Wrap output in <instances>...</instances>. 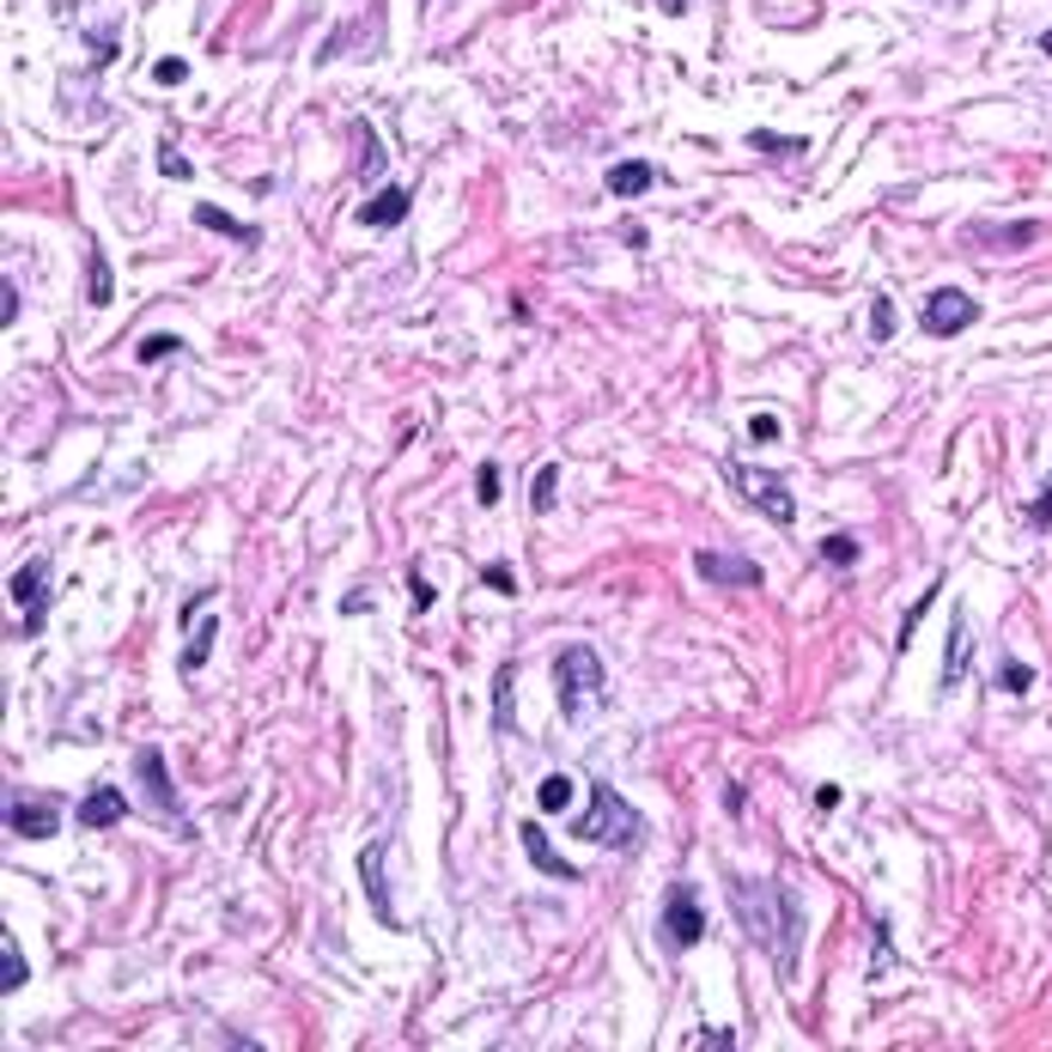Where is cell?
Returning <instances> with one entry per match:
<instances>
[{
	"label": "cell",
	"mask_w": 1052,
	"mask_h": 1052,
	"mask_svg": "<svg viewBox=\"0 0 1052 1052\" xmlns=\"http://www.w3.org/2000/svg\"><path fill=\"white\" fill-rule=\"evenodd\" d=\"M749 438H754V445H773V438H779V421H773V414H754V421H749Z\"/></svg>",
	"instance_id": "37"
},
{
	"label": "cell",
	"mask_w": 1052,
	"mask_h": 1052,
	"mask_svg": "<svg viewBox=\"0 0 1052 1052\" xmlns=\"http://www.w3.org/2000/svg\"><path fill=\"white\" fill-rule=\"evenodd\" d=\"M980 323V299H967L961 287H937V292H925V304H919V329L925 335H961V329H974Z\"/></svg>",
	"instance_id": "4"
},
{
	"label": "cell",
	"mask_w": 1052,
	"mask_h": 1052,
	"mask_svg": "<svg viewBox=\"0 0 1052 1052\" xmlns=\"http://www.w3.org/2000/svg\"><path fill=\"white\" fill-rule=\"evenodd\" d=\"M553 700H560L566 718H591V712L608 700L603 658H596L591 645H566L560 658H553Z\"/></svg>",
	"instance_id": "3"
},
{
	"label": "cell",
	"mask_w": 1052,
	"mask_h": 1052,
	"mask_svg": "<svg viewBox=\"0 0 1052 1052\" xmlns=\"http://www.w3.org/2000/svg\"><path fill=\"white\" fill-rule=\"evenodd\" d=\"M128 816V797H122V785H92L86 797H79V809H74V821L79 828H116V821Z\"/></svg>",
	"instance_id": "10"
},
{
	"label": "cell",
	"mask_w": 1052,
	"mask_h": 1052,
	"mask_svg": "<svg viewBox=\"0 0 1052 1052\" xmlns=\"http://www.w3.org/2000/svg\"><path fill=\"white\" fill-rule=\"evenodd\" d=\"M359 146H366V153H359L366 177H378V171H383V146H378V134H371V128H359Z\"/></svg>",
	"instance_id": "33"
},
{
	"label": "cell",
	"mask_w": 1052,
	"mask_h": 1052,
	"mask_svg": "<svg viewBox=\"0 0 1052 1052\" xmlns=\"http://www.w3.org/2000/svg\"><path fill=\"white\" fill-rule=\"evenodd\" d=\"M730 481H737V488H742V500H749V505H761V512L773 517V524H791V517H797V500H791V488L779 481L773 469H749V462H730Z\"/></svg>",
	"instance_id": "6"
},
{
	"label": "cell",
	"mask_w": 1052,
	"mask_h": 1052,
	"mask_svg": "<svg viewBox=\"0 0 1052 1052\" xmlns=\"http://www.w3.org/2000/svg\"><path fill=\"white\" fill-rule=\"evenodd\" d=\"M730 913H737L742 937L773 955L779 980L791 986V980H797V949H803V900H797V888L730 876Z\"/></svg>",
	"instance_id": "1"
},
{
	"label": "cell",
	"mask_w": 1052,
	"mask_h": 1052,
	"mask_svg": "<svg viewBox=\"0 0 1052 1052\" xmlns=\"http://www.w3.org/2000/svg\"><path fill=\"white\" fill-rule=\"evenodd\" d=\"M134 773H141V785H146V797H153L158 816H171V809H177V785H171V773H165V754H158L153 742L134 754Z\"/></svg>",
	"instance_id": "11"
},
{
	"label": "cell",
	"mask_w": 1052,
	"mask_h": 1052,
	"mask_svg": "<svg viewBox=\"0 0 1052 1052\" xmlns=\"http://www.w3.org/2000/svg\"><path fill=\"white\" fill-rule=\"evenodd\" d=\"M7 828L25 840H55L61 833V803L55 797H13L7 803Z\"/></svg>",
	"instance_id": "9"
},
{
	"label": "cell",
	"mask_w": 1052,
	"mask_h": 1052,
	"mask_svg": "<svg viewBox=\"0 0 1052 1052\" xmlns=\"http://www.w3.org/2000/svg\"><path fill=\"white\" fill-rule=\"evenodd\" d=\"M524 852H529V864L541 870V876H553V882H579V864H572V858H560L548 846V833H541V821H524Z\"/></svg>",
	"instance_id": "13"
},
{
	"label": "cell",
	"mask_w": 1052,
	"mask_h": 1052,
	"mask_svg": "<svg viewBox=\"0 0 1052 1052\" xmlns=\"http://www.w3.org/2000/svg\"><path fill=\"white\" fill-rule=\"evenodd\" d=\"M658 183V171L645 165V158H620L615 171H608V195L615 201H633V195H645V189Z\"/></svg>",
	"instance_id": "16"
},
{
	"label": "cell",
	"mask_w": 1052,
	"mask_h": 1052,
	"mask_svg": "<svg viewBox=\"0 0 1052 1052\" xmlns=\"http://www.w3.org/2000/svg\"><path fill=\"white\" fill-rule=\"evenodd\" d=\"M870 335H876V342H888V335H895V304H888V299L870 304Z\"/></svg>",
	"instance_id": "31"
},
{
	"label": "cell",
	"mask_w": 1052,
	"mask_h": 1052,
	"mask_svg": "<svg viewBox=\"0 0 1052 1052\" xmlns=\"http://www.w3.org/2000/svg\"><path fill=\"white\" fill-rule=\"evenodd\" d=\"M694 1047H700V1052H730V1047H737V1034H730V1028H706Z\"/></svg>",
	"instance_id": "35"
},
{
	"label": "cell",
	"mask_w": 1052,
	"mask_h": 1052,
	"mask_svg": "<svg viewBox=\"0 0 1052 1052\" xmlns=\"http://www.w3.org/2000/svg\"><path fill=\"white\" fill-rule=\"evenodd\" d=\"M153 79H158V86H183V79H189V61H183V55H165V61L153 67Z\"/></svg>",
	"instance_id": "32"
},
{
	"label": "cell",
	"mask_w": 1052,
	"mask_h": 1052,
	"mask_svg": "<svg viewBox=\"0 0 1052 1052\" xmlns=\"http://www.w3.org/2000/svg\"><path fill=\"white\" fill-rule=\"evenodd\" d=\"M195 225H208V232H225V237H237V244H256V225H244V220H232V213H220V208H208V201H201L195 208Z\"/></svg>",
	"instance_id": "18"
},
{
	"label": "cell",
	"mask_w": 1052,
	"mask_h": 1052,
	"mask_svg": "<svg viewBox=\"0 0 1052 1052\" xmlns=\"http://www.w3.org/2000/svg\"><path fill=\"white\" fill-rule=\"evenodd\" d=\"M1028 517H1034V524H1052V481H1047V488H1040V500L1028 505Z\"/></svg>",
	"instance_id": "40"
},
{
	"label": "cell",
	"mask_w": 1052,
	"mask_h": 1052,
	"mask_svg": "<svg viewBox=\"0 0 1052 1052\" xmlns=\"http://www.w3.org/2000/svg\"><path fill=\"white\" fill-rule=\"evenodd\" d=\"M116 299V287H110V262H104V250H92V304H110Z\"/></svg>",
	"instance_id": "28"
},
{
	"label": "cell",
	"mask_w": 1052,
	"mask_h": 1052,
	"mask_svg": "<svg viewBox=\"0 0 1052 1052\" xmlns=\"http://www.w3.org/2000/svg\"><path fill=\"white\" fill-rule=\"evenodd\" d=\"M1040 237V220H1016V225H967V244H998V250H1022Z\"/></svg>",
	"instance_id": "15"
},
{
	"label": "cell",
	"mask_w": 1052,
	"mask_h": 1052,
	"mask_svg": "<svg viewBox=\"0 0 1052 1052\" xmlns=\"http://www.w3.org/2000/svg\"><path fill=\"white\" fill-rule=\"evenodd\" d=\"M7 591H13V603L25 608L19 633H25V639H37L43 620H49V560H25L13 579H7Z\"/></svg>",
	"instance_id": "7"
},
{
	"label": "cell",
	"mask_w": 1052,
	"mask_h": 1052,
	"mask_svg": "<svg viewBox=\"0 0 1052 1052\" xmlns=\"http://www.w3.org/2000/svg\"><path fill=\"white\" fill-rule=\"evenodd\" d=\"M821 560H828V566H858V541L840 529V536H828V541H821Z\"/></svg>",
	"instance_id": "25"
},
{
	"label": "cell",
	"mask_w": 1052,
	"mask_h": 1052,
	"mask_svg": "<svg viewBox=\"0 0 1052 1052\" xmlns=\"http://www.w3.org/2000/svg\"><path fill=\"white\" fill-rule=\"evenodd\" d=\"M663 13H670V19H682V13H687V0H663Z\"/></svg>",
	"instance_id": "41"
},
{
	"label": "cell",
	"mask_w": 1052,
	"mask_h": 1052,
	"mask_svg": "<svg viewBox=\"0 0 1052 1052\" xmlns=\"http://www.w3.org/2000/svg\"><path fill=\"white\" fill-rule=\"evenodd\" d=\"M409 208H414V195H409V189H378V195H371L366 201V208H359V220H366L371 225V232H390V225H402V220H409Z\"/></svg>",
	"instance_id": "14"
},
{
	"label": "cell",
	"mask_w": 1052,
	"mask_h": 1052,
	"mask_svg": "<svg viewBox=\"0 0 1052 1052\" xmlns=\"http://www.w3.org/2000/svg\"><path fill=\"white\" fill-rule=\"evenodd\" d=\"M553 488H560V469L541 462V469H536V493H529V512H553Z\"/></svg>",
	"instance_id": "24"
},
{
	"label": "cell",
	"mask_w": 1052,
	"mask_h": 1052,
	"mask_svg": "<svg viewBox=\"0 0 1052 1052\" xmlns=\"http://www.w3.org/2000/svg\"><path fill=\"white\" fill-rule=\"evenodd\" d=\"M512 682H517V670L500 663V675H493V730H512Z\"/></svg>",
	"instance_id": "22"
},
{
	"label": "cell",
	"mask_w": 1052,
	"mask_h": 1052,
	"mask_svg": "<svg viewBox=\"0 0 1052 1052\" xmlns=\"http://www.w3.org/2000/svg\"><path fill=\"white\" fill-rule=\"evenodd\" d=\"M1040 55H1052V31H1047V37H1040Z\"/></svg>",
	"instance_id": "42"
},
{
	"label": "cell",
	"mask_w": 1052,
	"mask_h": 1052,
	"mask_svg": "<svg viewBox=\"0 0 1052 1052\" xmlns=\"http://www.w3.org/2000/svg\"><path fill=\"white\" fill-rule=\"evenodd\" d=\"M177 347H183L177 335H146V342H141V354H134V359H141V366H158V359H171Z\"/></svg>",
	"instance_id": "26"
},
{
	"label": "cell",
	"mask_w": 1052,
	"mask_h": 1052,
	"mask_svg": "<svg viewBox=\"0 0 1052 1052\" xmlns=\"http://www.w3.org/2000/svg\"><path fill=\"white\" fill-rule=\"evenodd\" d=\"M694 572L718 591H761V560L749 553H724V548H700L694 553Z\"/></svg>",
	"instance_id": "8"
},
{
	"label": "cell",
	"mask_w": 1052,
	"mask_h": 1052,
	"mask_svg": "<svg viewBox=\"0 0 1052 1052\" xmlns=\"http://www.w3.org/2000/svg\"><path fill=\"white\" fill-rule=\"evenodd\" d=\"M481 579H488L500 596H512V591H517V572H512L505 560H488V566H481Z\"/></svg>",
	"instance_id": "30"
},
{
	"label": "cell",
	"mask_w": 1052,
	"mask_h": 1052,
	"mask_svg": "<svg viewBox=\"0 0 1052 1052\" xmlns=\"http://www.w3.org/2000/svg\"><path fill=\"white\" fill-rule=\"evenodd\" d=\"M158 171H165V177H189L195 165H189L183 153H171V146H165V153H158Z\"/></svg>",
	"instance_id": "38"
},
{
	"label": "cell",
	"mask_w": 1052,
	"mask_h": 1052,
	"mask_svg": "<svg viewBox=\"0 0 1052 1052\" xmlns=\"http://www.w3.org/2000/svg\"><path fill=\"white\" fill-rule=\"evenodd\" d=\"M213 639H220V620H208V627H195V633H189L183 658H177V663H183V675H201V663L213 658Z\"/></svg>",
	"instance_id": "19"
},
{
	"label": "cell",
	"mask_w": 1052,
	"mask_h": 1052,
	"mask_svg": "<svg viewBox=\"0 0 1052 1052\" xmlns=\"http://www.w3.org/2000/svg\"><path fill=\"white\" fill-rule=\"evenodd\" d=\"M749 146H761V153H809V141H785V134H766V128H754Z\"/></svg>",
	"instance_id": "29"
},
{
	"label": "cell",
	"mask_w": 1052,
	"mask_h": 1052,
	"mask_svg": "<svg viewBox=\"0 0 1052 1052\" xmlns=\"http://www.w3.org/2000/svg\"><path fill=\"white\" fill-rule=\"evenodd\" d=\"M1034 687V670L1028 663H1004V694H1028Z\"/></svg>",
	"instance_id": "34"
},
{
	"label": "cell",
	"mask_w": 1052,
	"mask_h": 1052,
	"mask_svg": "<svg viewBox=\"0 0 1052 1052\" xmlns=\"http://www.w3.org/2000/svg\"><path fill=\"white\" fill-rule=\"evenodd\" d=\"M663 943L675 949V955H687V949L706 937V913H700V900H694V888L687 882H670V895H663Z\"/></svg>",
	"instance_id": "5"
},
{
	"label": "cell",
	"mask_w": 1052,
	"mask_h": 1052,
	"mask_svg": "<svg viewBox=\"0 0 1052 1052\" xmlns=\"http://www.w3.org/2000/svg\"><path fill=\"white\" fill-rule=\"evenodd\" d=\"M359 37H383V19H371V25H366V19H354V25H342V31H335V37H329V43H323V55H316V61H335V55H347V43H359Z\"/></svg>",
	"instance_id": "21"
},
{
	"label": "cell",
	"mask_w": 1052,
	"mask_h": 1052,
	"mask_svg": "<svg viewBox=\"0 0 1052 1052\" xmlns=\"http://www.w3.org/2000/svg\"><path fill=\"white\" fill-rule=\"evenodd\" d=\"M25 986V955H19V937L0 931V992L13 998V992Z\"/></svg>",
	"instance_id": "17"
},
{
	"label": "cell",
	"mask_w": 1052,
	"mask_h": 1052,
	"mask_svg": "<svg viewBox=\"0 0 1052 1052\" xmlns=\"http://www.w3.org/2000/svg\"><path fill=\"white\" fill-rule=\"evenodd\" d=\"M967 615H955V645H949V658H943V682H961L967 675Z\"/></svg>",
	"instance_id": "23"
},
{
	"label": "cell",
	"mask_w": 1052,
	"mask_h": 1052,
	"mask_svg": "<svg viewBox=\"0 0 1052 1052\" xmlns=\"http://www.w3.org/2000/svg\"><path fill=\"white\" fill-rule=\"evenodd\" d=\"M474 500H481V505H500V469H493V462H481V469H474Z\"/></svg>",
	"instance_id": "27"
},
{
	"label": "cell",
	"mask_w": 1052,
	"mask_h": 1052,
	"mask_svg": "<svg viewBox=\"0 0 1052 1052\" xmlns=\"http://www.w3.org/2000/svg\"><path fill=\"white\" fill-rule=\"evenodd\" d=\"M572 791H579V785H572L566 773H548V779L536 785V809H541V816H560L566 803H572Z\"/></svg>",
	"instance_id": "20"
},
{
	"label": "cell",
	"mask_w": 1052,
	"mask_h": 1052,
	"mask_svg": "<svg viewBox=\"0 0 1052 1052\" xmlns=\"http://www.w3.org/2000/svg\"><path fill=\"white\" fill-rule=\"evenodd\" d=\"M572 833L591 846H615V852H639L645 846V816L633 809L627 797H620L615 785H596L591 791V809H584L579 821H572Z\"/></svg>",
	"instance_id": "2"
},
{
	"label": "cell",
	"mask_w": 1052,
	"mask_h": 1052,
	"mask_svg": "<svg viewBox=\"0 0 1052 1052\" xmlns=\"http://www.w3.org/2000/svg\"><path fill=\"white\" fill-rule=\"evenodd\" d=\"M383 852H390V840H378V846H366L359 852V882H366V895H371V913H378V925H402L395 919V907H390V895H383Z\"/></svg>",
	"instance_id": "12"
},
{
	"label": "cell",
	"mask_w": 1052,
	"mask_h": 1052,
	"mask_svg": "<svg viewBox=\"0 0 1052 1052\" xmlns=\"http://www.w3.org/2000/svg\"><path fill=\"white\" fill-rule=\"evenodd\" d=\"M0 323H7V329H13V323H19V287H13V280L0 287Z\"/></svg>",
	"instance_id": "39"
},
{
	"label": "cell",
	"mask_w": 1052,
	"mask_h": 1052,
	"mask_svg": "<svg viewBox=\"0 0 1052 1052\" xmlns=\"http://www.w3.org/2000/svg\"><path fill=\"white\" fill-rule=\"evenodd\" d=\"M409 603H414V615H426V608H433V584H426L421 572H409Z\"/></svg>",
	"instance_id": "36"
}]
</instances>
